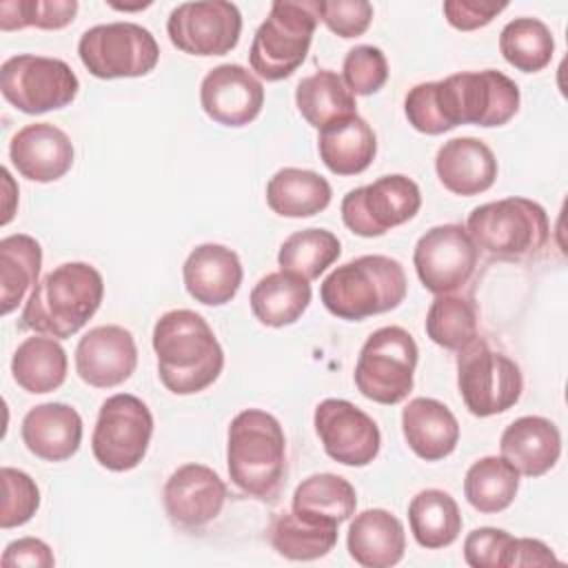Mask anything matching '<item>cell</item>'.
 <instances>
[{"label": "cell", "instance_id": "obj_1", "mask_svg": "<svg viewBox=\"0 0 568 568\" xmlns=\"http://www.w3.org/2000/svg\"><path fill=\"white\" fill-rule=\"evenodd\" d=\"M519 111V87L495 69L462 71L415 84L404 100L413 129L439 135L459 124L501 126Z\"/></svg>", "mask_w": 568, "mask_h": 568}, {"label": "cell", "instance_id": "obj_2", "mask_svg": "<svg viewBox=\"0 0 568 568\" xmlns=\"http://www.w3.org/2000/svg\"><path fill=\"white\" fill-rule=\"evenodd\" d=\"M158 375L166 390L193 395L211 386L224 368V351L209 322L189 308L160 315L153 326Z\"/></svg>", "mask_w": 568, "mask_h": 568}, {"label": "cell", "instance_id": "obj_3", "mask_svg": "<svg viewBox=\"0 0 568 568\" xmlns=\"http://www.w3.org/2000/svg\"><path fill=\"white\" fill-rule=\"evenodd\" d=\"M102 297L104 282L95 266L64 262L33 286L20 315V326L67 339L93 317Z\"/></svg>", "mask_w": 568, "mask_h": 568}, {"label": "cell", "instance_id": "obj_4", "mask_svg": "<svg viewBox=\"0 0 568 568\" xmlns=\"http://www.w3.org/2000/svg\"><path fill=\"white\" fill-rule=\"evenodd\" d=\"M226 466L242 493L273 499L286 475V437L280 422L260 408L237 413L229 426Z\"/></svg>", "mask_w": 568, "mask_h": 568}, {"label": "cell", "instance_id": "obj_5", "mask_svg": "<svg viewBox=\"0 0 568 568\" xmlns=\"http://www.w3.org/2000/svg\"><path fill=\"white\" fill-rule=\"evenodd\" d=\"M406 288V273L397 260L362 255L333 268L320 286V297L335 317L359 322L397 308Z\"/></svg>", "mask_w": 568, "mask_h": 568}, {"label": "cell", "instance_id": "obj_6", "mask_svg": "<svg viewBox=\"0 0 568 568\" xmlns=\"http://www.w3.org/2000/svg\"><path fill=\"white\" fill-rule=\"evenodd\" d=\"M466 231L484 255L524 262L548 244L550 222L541 204L528 197H504L475 206L466 220Z\"/></svg>", "mask_w": 568, "mask_h": 568}, {"label": "cell", "instance_id": "obj_7", "mask_svg": "<svg viewBox=\"0 0 568 568\" xmlns=\"http://www.w3.org/2000/svg\"><path fill=\"white\" fill-rule=\"evenodd\" d=\"M317 22V0H275L251 42L253 71L268 82L288 78L304 62Z\"/></svg>", "mask_w": 568, "mask_h": 568}, {"label": "cell", "instance_id": "obj_8", "mask_svg": "<svg viewBox=\"0 0 568 568\" xmlns=\"http://www.w3.org/2000/svg\"><path fill=\"white\" fill-rule=\"evenodd\" d=\"M417 344L402 326H382L364 342L355 364L357 390L377 404H399L413 390Z\"/></svg>", "mask_w": 568, "mask_h": 568}, {"label": "cell", "instance_id": "obj_9", "mask_svg": "<svg viewBox=\"0 0 568 568\" xmlns=\"http://www.w3.org/2000/svg\"><path fill=\"white\" fill-rule=\"evenodd\" d=\"M457 353V388L475 417L504 413L519 402L524 379L510 357L477 337Z\"/></svg>", "mask_w": 568, "mask_h": 568}, {"label": "cell", "instance_id": "obj_10", "mask_svg": "<svg viewBox=\"0 0 568 568\" xmlns=\"http://www.w3.org/2000/svg\"><path fill=\"white\" fill-rule=\"evenodd\" d=\"M78 53L87 71L102 80L146 75L160 60L153 33L135 22H106L87 29L80 36Z\"/></svg>", "mask_w": 568, "mask_h": 568}, {"label": "cell", "instance_id": "obj_11", "mask_svg": "<svg viewBox=\"0 0 568 568\" xmlns=\"http://www.w3.org/2000/svg\"><path fill=\"white\" fill-rule=\"evenodd\" d=\"M0 89L18 111L38 115L69 106L80 82L64 60L22 53L2 62Z\"/></svg>", "mask_w": 568, "mask_h": 568}, {"label": "cell", "instance_id": "obj_12", "mask_svg": "<svg viewBox=\"0 0 568 568\" xmlns=\"http://www.w3.org/2000/svg\"><path fill=\"white\" fill-rule=\"evenodd\" d=\"M153 435V415L149 406L129 393L111 395L102 402L91 437V450L100 466L113 473L135 468Z\"/></svg>", "mask_w": 568, "mask_h": 568}, {"label": "cell", "instance_id": "obj_13", "mask_svg": "<svg viewBox=\"0 0 568 568\" xmlns=\"http://www.w3.org/2000/svg\"><path fill=\"white\" fill-rule=\"evenodd\" d=\"M422 206L419 186L402 175H382L366 186L348 191L342 200L344 224L362 237H379L413 220Z\"/></svg>", "mask_w": 568, "mask_h": 568}, {"label": "cell", "instance_id": "obj_14", "mask_svg": "<svg viewBox=\"0 0 568 568\" xmlns=\"http://www.w3.org/2000/svg\"><path fill=\"white\" fill-rule=\"evenodd\" d=\"M166 33L182 53L224 55L240 42L242 16L226 0L182 2L169 13Z\"/></svg>", "mask_w": 568, "mask_h": 568}, {"label": "cell", "instance_id": "obj_15", "mask_svg": "<svg viewBox=\"0 0 568 568\" xmlns=\"http://www.w3.org/2000/svg\"><path fill=\"white\" fill-rule=\"evenodd\" d=\"M479 251L466 226L439 224L428 229L415 244L413 264L419 282L435 295L462 288L475 273Z\"/></svg>", "mask_w": 568, "mask_h": 568}, {"label": "cell", "instance_id": "obj_16", "mask_svg": "<svg viewBox=\"0 0 568 568\" xmlns=\"http://www.w3.org/2000/svg\"><path fill=\"white\" fill-rule=\"evenodd\" d=\"M313 424L326 455L344 466H368L379 453L382 435L375 419L346 399L320 402Z\"/></svg>", "mask_w": 568, "mask_h": 568}, {"label": "cell", "instance_id": "obj_17", "mask_svg": "<svg viewBox=\"0 0 568 568\" xmlns=\"http://www.w3.org/2000/svg\"><path fill=\"white\" fill-rule=\"evenodd\" d=\"M162 497L166 515L175 526L200 530L222 513L226 484L204 464H184L171 473Z\"/></svg>", "mask_w": 568, "mask_h": 568}, {"label": "cell", "instance_id": "obj_18", "mask_svg": "<svg viewBox=\"0 0 568 568\" xmlns=\"http://www.w3.org/2000/svg\"><path fill=\"white\" fill-rule=\"evenodd\" d=\"M135 366L138 346L124 326H95L75 346V371L89 386L113 388L126 382Z\"/></svg>", "mask_w": 568, "mask_h": 568}, {"label": "cell", "instance_id": "obj_19", "mask_svg": "<svg viewBox=\"0 0 568 568\" xmlns=\"http://www.w3.org/2000/svg\"><path fill=\"white\" fill-rule=\"evenodd\" d=\"M200 104L213 122L244 126L260 115L264 87L242 64H220L204 75L200 84Z\"/></svg>", "mask_w": 568, "mask_h": 568}, {"label": "cell", "instance_id": "obj_20", "mask_svg": "<svg viewBox=\"0 0 568 568\" xmlns=\"http://www.w3.org/2000/svg\"><path fill=\"white\" fill-rule=\"evenodd\" d=\"M9 158L22 178L31 182H55L73 164V144L55 124L33 122L11 138Z\"/></svg>", "mask_w": 568, "mask_h": 568}, {"label": "cell", "instance_id": "obj_21", "mask_svg": "<svg viewBox=\"0 0 568 568\" xmlns=\"http://www.w3.org/2000/svg\"><path fill=\"white\" fill-rule=\"evenodd\" d=\"M242 275L237 253L213 242L195 246L182 266V280L189 295L206 306L231 302L240 291Z\"/></svg>", "mask_w": 568, "mask_h": 568}, {"label": "cell", "instance_id": "obj_22", "mask_svg": "<svg viewBox=\"0 0 568 568\" xmlns=\"http://www.w3.org/2000/svg\"><path fill=\"white\" fill-rule=\"evenodd\" d=\"M435 171L444 189L455 195H479L495 184L497 158L477 138L464 135L444 142L435 155Z\"/></svg>", "mask_w": 568, "mask_h": 568}, {"label": "cell", "instance_id": "obj_23", "mask_svg": "<svg viewBox=\"0 0 568 568\" xmlns=\"http://www.w3.org/2000/svg\"><path fill=\"white\" fill-rule=\"evenodd\" d=\"M20 435L36 457L44 462H64L80 448L82 417L69 404H38L24 415Z\"/></svg>", "mask_w": 568, "mask_h": 568}, {"label": "cell", "instance_id": "obj_24", "mask_svg": "<svg viewBox=\"0 0 568 568\" xmlns=\"http://www.w3.org/2000/svg\"><path fill=\"white\" fill-rule=\"evenodd\" d=\"M499 450L519 475L539 477L557 464L561 455V433L555 422L539 415H526L504 428Z\"/></svg>", "mask_w": 568, "mask_h": 568}, {"label": "cell", "instance_id": "obj_25", "mask_svg": "<svg viewBox=\"0 0 568 568\" xmlns=\"http://www.w3.org/2000/svg\"><path fill=\"white\" fill-rule=\"evenodd\" d=\"M402 433L408 448L426 459L448 457L459 442V424L453 410L433 397H415L402 410Z\"/></svg>", "mask_w": 568, "mask_h": 568}, {"label": "cell", "instance_id": "obj_26", "mask_svg": "<svg viewBox=\"0 0 568 568\" xmlns=\"http://www.w3.org/2000/svg\"><path fill=\"white\" fill-rule=\"evenodd\" d=\"M464 559L473 568H528L559 564L552 550L530 537H513L501 528H475L464 539Z\"/></svg>", "mask_w": 568, "mask_h": 568}, {"label": "cell", "instance_id": "obj_27", "mask_svg": "<svg viewBox=\"0 0 568 568\" xmlns=\"http://www.w3.org/2000/svg\"><path fill=\"white\" fill-rule=\"evenodd\" d=\"M346 548L359 566L388 568L402 561L406 550V532L393 513L384 508H368L355 515L351 521Z\"/></svg>", "mask_w": 568, "mask_h": 568}, {"label": "cell", "instance_id": "obj_28", "mask_svg": "<svg viewBox=\"0 0 568 568\" xmlns=\"http://www.w3.org/2000/svg\"><path fill=\"white\" fill-rule=\"evenodd\" d=\"M320 158L335 175H357L366 171L377 153V138L371 124L351 115L320 129Z\"/></svg>", "mask_w": 568, "mask_h": 568}, {"label": "cell", "instance_id": "obj_29", "mask_svg": "<svg viewBox=\"0 0 568 568\" xmlns=\"http://www.w3.org/2000/svg\"><path fill=\"white\" fill-rule=\"evenodd\" d=\"M311 304L308 280L291 273L275 271L264 275L251 291V311L260 324L282 328L302 317Z\"/></svg>", "mask_w": 568, "mask_h": 568}, {"label": "cell", "instance_id": "obj_30", "mask_svg": "<svg viewBox=\"0 0 568 568\" xmlns=\"http://www.w3.org/2000/svg\"><path fill=\"white\" fill-rule=\"evenodd\" d=\"M331 184L315 171L284 166L266 184V202L282 217H311L331 204Z\"/></svg>", "mask_w": 568, "mask_h": 568}, {"label": "cell", "instance_id": "obj_31", "mask_svg": "<svg viewBox=\"0 0 568 568\" xmlns=\"http://www.w3.org/2000/svg\"><path fill=\"white\" fill-rule=\"evenodd\" d=\"M67 353L55 337H27L11 357V375L33 395L51 393L67 379Z\"/></svg>", "mask_w": 568, "mask_h": 568}, {"label": "cell", "instance_id": "obj_32", "mask_svg": "<svg viewBox=\"0 0 568 568\" xmlns=\"http://www.w3.org/2000/svg\"><path fill=\"white\" fill-rule=\"evenodd\" d=\"M295 104L302 118L315 129H324L331 122L357 115L355 95L331 69L302 78L295 89Z\"/></svg>", "mask_w": 568, "mask_h": 568}, {"label": "cell", "instance_id": "obj_33", "mask_svg": "<svg viewBox=\"0 0 568 568\" xmlns=\"http://www.w3.org/2000/svg\"><path fill=\"white\" fill-rule=\"evenodd\" d=\"M408 524L415 541L422 548H444L459 537L462 513L450 493L426 488L410 499Z\"/></svg>", "mask_w": 568, "mask_h": 568}, {"label": "cell", "instance_id": "obj_34", "mask_svg": "<svg viewBox=\"0 0 568 568\" xmlns=\"http://www.w3.org/2000/svg\"><path fill=\"white\" fill-rule=\"evenodd\" d=\"M42 248L36 237L13 233L0 240V313L9 315L38 284Z\"/></svg>", "mask_w": 568, "mask_h": 568}, {"label": "cell", "instance_id": "obj_35", "mask_svg": "<svg viewBox=\"0 0 568 568\" xmlns=\"http://www.w3.org/2000/svg\"><path fill=\"white\" fill-rule=\"evenodd\" d=\"M271 546L286 559L311 561L328 555L337 544V524L317 521L304 515L282 513L268 528Z\"/></svg>", "mask_w": 568, "mask_h": 568}, {"label": "cell", "instance_id": "obj_36", "mask_svg": "<svg viewBox=\"0 0 568 568\" xmlns=\"http://www.w3.org/2000/svg\"><path fill=\"white\" fill-rule=\"evenodd\" d=\"M517 490L519 470L504 457H481L466 470L464 477L466 501L484 515L506 510L515 501Z\"/></svg>", "mask_w": 568, "mask_h": 568}, {"label": "cell", "instance_id": "obj_37", "mask_svg": "<svg viewBox=\"0 0 568 568\" xmlns=\"http://www.w3.org/2000/svg\"><path fill=\"white\" fill-rule=\"evenodd\" d=\"M357 506L355 488L348 479L333 473H317L306 477L293 493V510L297 515L342 524L351 519Z\"/></svg>", "mask_w": 568, "mask_h": 568}, {"label": "cell", "instance_id": "obj_38", "mask_svg": "<svg viewBox=\"0 0 568 568\" xmlns=\"http://www.w3.org/2000/svg\"><path fill=\"white\" fill-rule=\"evenodd\" d=\"M499 51L508 64L524 73H537L550 64L555 40L537 18H515L499 33Z\"/></svg>", "mask_w": 568, "mask_h": 568}, {"label": "cell", "instance_id": "obj_39", "mask_svg": "<svg viewBox=\"0 0 568 568\" xmlns=\"http://www.w3.org/2000/svg\"><path fill=\"white\" fill-rule=\"evenodd\" d=\"M342 253L339 240L326 229H302L288 235L277 253L282 271H291L304 280L320 277Z\"/></svg>", "mask_w": 568, "mask_h": 568}, {"label": "cell", "instance_id": "obj_40", "mask_svg": "<svg viewBox=\"0 0 568 568\" xmlns=\"http://www.w3.org/2000/svg\"><path fill=\"white\" fill-rule=\"evenodd\" d=\"M426 335L446 351H462L477 337V308L470 297L437 295L426 313Z\"/></svg>", "mask_w": 568, "mask_h": 568}, {"label": "cell", "instance_id": "obj_41", "mask_svg": "<svg viewBox=\"0 0 568 568\" xmlns=\"http://www.w3.org/2000/svg\"><path fill=\"white\" fill-rule=\"evenodd\" d=\"M78 13L75 0H2L0 29L16 31L24 27L62 29Z\"/></svg>", "mask_w": 568, "mask_h": 568}, {"label": "cell", "instance_id": "obj_42", "mask_svg": "<svg viewBox=\"0 0 568 568\" xmlns=\"http://www.w3.org/2000/svg\"><path fill=\"white\" fill-rule=\"evenodd\" d=\"M342 75L353 95L377 93L388 80L386 55L373 44H357L346 53Z\"/></svg>", "mask_w": 568, "mask_h": 568}, {"label": "cell", "instance_id": "obj_43", "mask_svg": "<svg viewBox=\"0 0 568 568\" xmlns=\"http://www.w3.org/2000/svg\"><path fill=\"white\" fill-rule=\"evenodd\" d=\"M0 477H2L0 526L16 528L27 524L40 506L38 484L24 470H18L11 466H4L0 470Z\"/></svg>", "mask_w": 568, "mask_h": 568}, {"label": "cell", "instance_id": "obj_44", "mask_svg": "<svg viewBox=\"0 0 568 568\" xmlns=\"http://www.w3.org/2000/svg\"><path fill=\"white\" fill-rule=\"evenodd\" d=\"M317 13L339 38H357L373 20V4L366 0H317Z\"/></svg>", "mask_w": 568, "mask_h": 568}, {"label": "cell", "instance_id": "obj_45", "mask_svg": "<svg viewBox=\"0 0 568 568\" xmlns=\"http://www.w3.org/2000/svg\"><path fill=\"white\" fill-rule=\"evenodd\" d=\"M508 4L506 2H479V0H446L444 2V16L450 27L459 31H473L479 27H486L501 13Z\"/></svg>", "mask_w": 568, "mask_h": 568}, {"label": "cell", "instance_id": "obj_46", "mask_svg": "<svg viewBox=\"0 0 568 568\" xmlns=\"http://www.w3.org/2000/svg\"><path fill=\"white\" fill-rule=\"evenodd\" d=\"M2 566H29V568H51L55 564V557L51 548L36 537H22L11 541L2 552Z\"/></svg>", "mask_w": 568, "mask_h": 568}]
</instances>
